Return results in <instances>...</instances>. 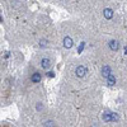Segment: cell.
I'll return each mask as SVG.
<instances>
[{
	"instance_id": "cell-3",
	"label": "cell",
	"mask_w": 127,
	"mask_h": 127,
	"mask_svg": "<svg viewBox=\"0 0 127 127\" xmlns=\"http://www.w3.org/2000/svg\"><path fill=\"white\" fill-rule=\"evenodd\" d=\"M111 74H112V72H111V67H109L108 65H104V66L102 67V75H103L105 79H107Z\"/></svg>"
},
{
	"instance_id": "cell-10",
	"label": "cell",
	"mask_w": 127,
	"mask_h": 127,
	"mask_svg": "<svg viewBox=\"0 0 127 127\" xmlns=\"http://www.w3.org/2000/svg\"><path fill=\"white\" fill-rule=\"evenodd\" d=\"M45 127H55V123L52 122V121H47L45 123Z\"/></svg>"
},
{
	"instance_id": "cell-1",
	"label": "cell",
	"mask_w": 127,
	"mask_h": 127,
	"mask_svg": "<svg viewBox=\"0 0 127 127\" xmlns=\"http://www.w3.org/2000/svg\"><path fill=\"white\" fill-rule=\"evenodd\" d=\"M87 72H88V69L85 66H78L76 70H75V74H76L78 78H84L87 75Z\"/></svg>"
},
{
	"instance_id": "cell-9",
	"label": "cell",
	"mask_w": 127,
	"mask_h": 127,
	"mask_svg": "<svg viewBox=\"0 0 127 127\" xmlns=\"http://www.w3.org/2000/svg\"><path fill=\"white\" fill-rule=\"evenodd\" d=\"M103 120H104L105 122H111V121H112V117H111V113H108V112H105V113L103 114Z\"/></svg>"
},
{
	"instance_id": "cell-16",
	"label": "cell",
	"mask_w": 127,
	"mask_h": 127,
	"mask_svg": "<svg viewBox=\"0 0 127 127\" xmlns=\"http://www.w3.org/2000/svg\"><path fill=\"white\" fill-rule=\"evenodd\" d=\"M125 52H126V55H127V47H125Z\"/></svg>"
},
{
	"instance_id": "cell-7",
	"label": "cell",
	"mask_w": 127,
	"mask_h": 127,
	"mask_svg": "<svg viewBox=\"0 0 127 127\" xmlns=\"http://www.w3.org/2000/svg\"><path fill=\"white\" fill-rule=\"evenodd\" d=\"M41 79H42V76H41L39 72H34L33 75H32V81H33V83H39Z\"/></svg>"
},
{
	"instance_id": "cell-2",
	"label": "cell",
	"mask_w": 127,
	"mask_h": 127,
	"mask_svg": "<svg viewBox=\"0 0 127 127\" xmlns=\"http://www.w3.org/2000/svg\"><path fill=\"white\" fill-rule=\"evenodd\" d=\"M72 45H74V41L71 39V37L66 36L65 38H64V47L65 48H71Z\"/></svg>"
},
{
	"instance_id": "cell-12",
	"label": "cell",
	"mask_w": 127,
	"mask_h": 127,
	"mask_svg": "<svg viewBox=\"0 0 127 127\" xmlns=\"http://www.w3.org/2000/svg\"><path fill=\"white\" fill-rule=\"evenodd\" d=\"M46 45H47V41H46V39H41V41H39V46H41V47H43V46H46Z\"/></svg>"
},
{
	"instance_id": "cell-13",
	"label": "cell",
	"mask_w": 127,
	"mask_h": 127,
	"mask_svg": "<svg viewBox=\"0 0 127 127\" xmlns=\"http://www.w3.org/2000/svg\"><path fill=\"white\" fill-rule=\"evenodd\" d=\"M84 46H85V43H84V42H81V43H80V46H79V52H81L83 51V48H84Z\"/></svg>"
},
{
	"instance_id": "cell-15",
	"label": "cell",
	"mask_w": 127,
	"mask_h": 127,
	"mask_svg": "<svg viewBox=\"0 0 127 127\" xmlns=\"http://www.w3.org/2000/svg\"><path fill=\"white\" fill-rule=\"evenodd\" d=\"M48 76H50V78H52V76H55V72H52V71H50V72H48Z\"/></svg>"
},
{
	"instance_id": "cell-5",
	"label": "cell",
	"mask_w": 127,
	"mask_h": 127,
	"mask_svg": "<svg viewBox=\"0 0 127 127\" xmlns=\"http://www.w3.org/2000/svg\"><path fill=\"white\" fill-rule=\"evenodd\" d=\"M109 47H111V50H112V51H118V48H120V43H118V41L112 39V41L109 42Z\"/></svg>"
},
{
	"instance_id": "cell-17",
	"label": "cell",
	"mask_w": 127,
	"mask_h": 127,
	"mask_svg": "<svg viewBox=\"0 0 127 127\" xmlns=\"http://www.w3.org/2000/svg\"><path fill=\"white\" fill-rule=\"evenodd\" d=\"M93 127H97V126H93Z\"/></svg>"
},
{
	"instance_id": "cell-6",
	"label": "cell",
	"mask_w": 127,
	"mask_h": 127,
	"mask_svg": "<svg viewBox=\"0 0 127 127\" xmlns=\"http://www.w3.org/2000/svg\"><path fill=\"white\" fill-rule=\"evenodd\" d=\"M41 66L43 69H48L51 66V60L50 59H42L41 60Z\"/></svg>"
},
{
	"instance_id": "cell-14",
	"label": "cell",
	"mask_w": 127,
	"mask_h": 127,
	"mask_svg": "<svg viewBox=\"0 0 127 127\" xmlns=\"http://www.w3.org/2000/svg\"><path fill=\"white\" fill-rule=\"evenodd\" d=\"M37 109H38V111L42 109V103H37Z\"/></svg>"
},
{
	"instance_id": "cell-8",
	"label": "cell",
	"mask_w": 127,
	"mask_h": 127,
	"mask_svg": "<svg viewBox=\"0 0 127 127\" xmlns=\"http://www.w3.org/2000/svg\"><path fill=\"white\" fill-rule=\"evenodd\" d=\"M107 83H108V85H111V87L116 84V78H114L113 74H111V75L107 78Z\"/></svg>"
},
{
	"instance_id": "cell-11",
	"label": "cell",
	"mask_w": 127,
	"mask_h": 127,
	"mask_svg": "<svg viewBox=\"0 0 127 127\" xmlns=\"http://www.w3.org/2000/svg\"><path fill=\"white\" fill-rule=\"evenodd\" d=\"M111 117H112V121H118V114L117 113H111Z\"/></svg>"
},
{
	"instance_id": "cell-4",
	"label": "cell",
	"mask_w": 127,
	"mask_h": 127,
	"mask_svg": "<svg viewBox=\"0 0 127 127\" xmlns=\"http://www.w3.org/2000/svg\"><path fill=\"white\" fill-rule=\"evenodd\" d=\"M103 14H104V18L105 19H112L113 18V10L109 9V8H105L103 10Z\"/></svg>"
}]
</instances>
